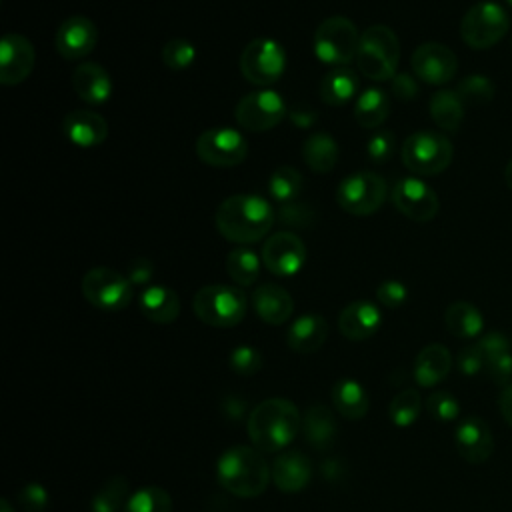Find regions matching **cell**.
Masks as SVG:
<instances>
[{"instance_id": "cell-1", "label": "cell", "mask_w": 512, "mask_h": 512, "mask_svg": "<svg viewBox=\"0 0 512 512\" xmlns=\"http://www.w3.org/2000/svg\"><path fill=\"white\" fill-rule=\"evenodd\" d=\"M214 222L226 240L252 244L270 232L274 224V210L262 196L234 194L220 202Z\"/></svg>"}, {"instance_id": "cell-2", "label": "cell", "mask_w": 512, "mask_h": 512, "mask_svg": "<svg viewBox=\"0 0 512 512\" xmlns=\"http://www.w3.org/2000/svg\"><path fill=\"white\" fill-rule=\"evenodd\" d=\"M246 428L254 448L278 452L302 430V414L288 398H266L248 414Z\"/></svg>"}, {"instance_id": "cell-3", "label": "cell", "mask_w": 512, "mask_h": 512, "mask_svg": "<svg viewBox=\"0 0 512 512\" xmlns=\"http://www.w3.org/2000/svg\"><path fill=\"white\" fill-rule=\"evenodd\" d=\"M272 470L258 448L232 446L216 462V478L224 490L240 498H256L270 484Z\"/></svg>"}, {"instance_id": "cell-4", "label": "cell", "mask_w": 512, "mask_h": 512, "mask_svg": "<svg viewBox=\"0 0 512 512\" xmlns=\"http://www.w3.org/2000/svg\"><path fill=\"white\" fill-rule=\"evenodd\" d=\"M398 62L400 42L392 28L386 24H374L360 34L356 66L366 78L376 82L392 80L398 72Z\"/></svg>"}, {"instance_id": "cell-5", "label": "cell", "mask_w": 512, "mask_h": 512, "mask_svg": "<svg viewBox=\"0 0 512 512\" xmlns=\"http://www.w3.org/2000/svg\"><path fill=\"white\" fill-rule=\"evenodd\" d=\"M196 316L214 328H232L240 324L246 316V294L228 284H208L202 286L192 300Z\"/></svg>"}, {"instance_id": "cell-6", "label": "cell", "mask_w": 512, "mask_h": 512, "mask_svg": "<svg viewBox=\"0 0 512 512\" xmlns=\"http://www.w3.org/2000/svg\"><path fill=\"white\" fill-rule=\"evenodd\" d=\"M314 56L330 66H344L356 60L360 34L356 24L346 16H330L318 24L312 40Z\"/></svg>"}, {"instance_id": "cell-7", "label": "cell", "mask_w": 512, "mask_h": 512, "mask_svg": "<svg viewBox=\"0 0 512 512\" xmlns=\"http://www.w3.org/2000/svg\"><path fill=\"white\" fill-rule=\"evenodd\" d=\"M404 166L418 176H436L444 172L454 156L452 142L440 132H414L402 144Z\"/></svg>"}, {"instance_id": "cell-8", "label": "cell", "mask_w": 512, "mask_h": 512, "mask_svg": "<svg viewBox=\"0 0 512 512\" xmlns=\"http://www.w3.org/2000/svg\"><path fill=\"white\" fill-rule=\"evenodd\" d=\"M386 200V180L372 172L360 170L340 180L336 188L338 206L352 216L374 214Z\"/></svg>"}, {"instance_id": "cell-9", "label": "cell", "mask_w": 512, "mask_h": 512, "mask_svg": "<svg viewBox=\"0 0 512 512\" xmlns=\"http://www.w3.org/2000/svg\"><path fill=\"white\" fill-rule=\"evenodd\" d=\"M286 70V50L274 38H254L240 54V72L254 86H272Z\"/></svg>"}, {"instance_id": "cell-10", "label": "cell", "mask_w": 512, "mask_h": 512, "mask_svg": "<svg viewBox=\"0 0 512 512\" xmlns=\"http://www.w3.org/2000/svg\"><path fill=\"white\" fill-rule=\"evenodd\" d=\"M84 298L98 310L120 312L132 302V282L128 276L108 266H96L82 278Z\"/></svg>"}, {"instance_id": "cell-11", "label": "cell", "mask_w": 512, "mask_h": 512, "mask_svg": "<svg viewBox=\"0 0 512 512\" xmlns=\"http://www.w3.org/2000/svg\"><path fill=\"white\" fill-rule=\"evenodd\" d=\"M508 22V14L498 2H478L464 14L460 22V36L466 46L484 50L504 38Z\"/></svg>"}, {"instance_id": "cell-12", "label": "cell", "mask_w": 512, "mask_h": 512, "mask_svg": "<svg viewBox=\"0 0 512 512\" xmlns=\"http://www.w3.org/2000/svg\"><path fill=\"white\" fill-rule=\"evenodd\" d=\"M288 114L284 98L272 88H260L244 98L234 108L236 122L250 132H266L278 126Z\"/></svg>"}, {"instance_id": "cell-13", "label": "cell", "mask_w": 512, "mask_h": 512, "mask_svg": "<svg viewBox=\"0 0 512 512\" xmlns=\"http://www.w3.org/2000/svg\"><path fill=\"white\" fill-rule=\"evenodd\" d=\"M196 154L204 164L230 168L248 156V142L236 128H210L196 140Z\"/></svg>"}, {"instance_id": "cell-14", "label": "cell", "mask_w": 512, "mask_h": 512, "mask_svg": "<svg viewBox=\"0 0 512 512\" xmlns=\"http://www.w3.org/2000/svg\"><path fill=\"white\" fill-rule=\"evenodd\" d=\"M392 202L398 212L414 222H428L440 210V200L436 192L420 178L408 176L394 184Z\"/></svg>"}, {"instance_id": "cell-15", "label": "cell", "mask_w": 512, "mask_h": 512, "mask_svg": "<svg viewBox=\"0 0 512 512\" xmlns=\"http://www.w3.org/2000/svg\"><path fill=\"white\" fill-rule=\"evenodd\" d=\"M410 66L414 76L422 82L442 86L456 76L458 60L456 54L446 44L424 42L412 52Z\"/></svg>"}, {"instance_id": "cell-16", "label": "cell", "mask_w": 512, "mask_h": 512, "mask_svg": "<svg viewBox=\"0 0 512 512\" xmlns=\"http://www.w3.org/2000/svg\"><path fill=\"white\" fill-rule=\"evenodd\" d=\"M262 264L276 276H294L306 262V246L294 232H276L262 246Z\"/></svg>"}, {"instance_id": "cell-17", "label": "cell", "mask_w": 512, "mask_h": 512, "mask_svg": "<svg viewBox=\"0 0 512 512\" xmlns=\"http://www.w3.org/2000/svg\"><path fill=\"white\" fill-rule=\"evenodd\" d=\"M32 42L16 32L4 34L0 40V82L14 86L24 82L34 68Z\"/></svg>"}, {"instance_id": "cell-18", "label": "cell", "mask_w": 512, "mask_h": 512, "mask_svg": "<svg viewBox=\"0 0 512 512\" xmlns=\"http://www.w3.org/2000/svg\"><path fill=\"white\" fill-rule=\"evenodd\" d=\"M454 444L458 454L468 464H482L494 452V436L490 426L480 416H464L454 430Z\"/></svg>"}, {"instance_id": "cell-19", "label": "cell", "mask_w": 512, "mask_h": 512, "mask_svg": "<svg viewBox=\"0 0 512 512\" xmlns=\"http://www.w3.org/2000/svg\"><path fill=\"white\" fill-rule=\"evenodd\" d=\"M98 42V28L86 16H70L56 30V50L66 60L88 56Z\"/></svg>"}, {"instance_id": "cell-20", "label": "cell", "mask_w": 512, "mask_h": 512, "mask_svg": "<svg viewBox=\"0 0 512 512\" xmlns=\"http://www.w3.org/2000/svg\"><path fill=\"white\" fill-rule=\"evenodd\" d=\"M382 326V312L370 300L350 302L338 316V330L344 338L360 342L372 338Z\"/></svg>"}, {"instance_id": "cell-21", "label": "cell", "mask_w": 512, "mask_h": 512, "mask_svg": "<svg viewBox=\"0 0 512 512\" xmlns=\"http://www.w3.org/2000/svg\"><path fill=\"white\" fill-rule=\"evenodd\" d=\"M62 132L74 146L94 148L106 140L108 124L92 110H72L62 120Z\"/></svg>"}, {"instance_id": "cell-22", "label": "cell", "mask_w": 512, "mask_h": 512, "mask_svg": "<svg viewBox=\"0 0 512 512\" xmlns=\"http://www.w3.org/2000/svg\"><path fill=\"white\" fill-rule=\"evenodd\" d=\"M272 480L282 492H300L312 480V462L300 450L282 452L272 464Z\"/></svg>"}, {"instance_id": "cell-23", "label": "cell", "mask_w": 512, "mask_h": 512, "mask_svg": "<svg viewBox=\"0 0 512 512\" xmlns=\"http://www.w3.org/2000/svg\"><path fill=\"white\" fill-rule=\"evenodd\" d=\"M252 306L260 320L274 326L284 324L294 312V300L290 292L272 282L256 286V290L252 292Z\"/></svg>"}, {"instance_id": "cell-24", "label": "cell", "mask_w": 512, "mask_h": 512, "mask_svg": "<svg viewBox=\"0 0 512 512\" xmlns=\"http://www.w3.org/2000/svg\"><path fill=\"white\" fill-rule=\"evenodd\" d=\"M328 338V322L322 314L306 312L298 316L286 330V344L298 354H312Z\"/></svg>"}, {"instance_id": "cell-25", "label": "cell", "mask_w": 512, "mask_h": 512, "mask_svg": "<svg viewBox=\"0 0 512 512\" xmlns=\"http://www.w3.org/2000/svg\"><path fill=\"white\" fill-rule=\"evenodd\" d=\"M74 92L86 104H106L112 96V78L96 62H82L72 74Z\"/></svg>"}, {"instance_id": "cell-26", "label": "cell", "mask_w": 512, "mask_h": 512, "mask_svg": "<svg viewBox=\"0 0 512 512\" xmlns=\"http://www.w3.org/2000/svg\"><path fill=\"white\" fill-rule=\"evenodd\" d=\"M140 304V312L156 324H170L178 318L180 314V298L178 294L162 284H152L146 286L140 292L138 298Z\"/></svg>"}, {"instance_id": "cell-27", "label": "cell", "mask_w": 512, "mask_h": 512, "mask_svg": "<svg viewBox=\"0 0 512 512\" xmlns=\"http://www.w3.org/2000/svg\"><path fill=\"white\" fill-rule=\"evenodd\" d=\"M452 368V354L444 344H428L424 346L414 360V380L424 386H436L442 382Z\"/></svg>"}, {"instance_id": "cell-28", "label": "cell", "mask_w": 512, "mask_h": 512, "mask_svg": "<svg viewBox=\"0 0 512 512\" xmlns=\"http://www.w3.org/2000/svg\"><path fill=\"white\" fill-rule=\"evenodd\" d=\"M302 430L306 442L314 450H330L338 434L334 412L324 404H312L302 416Z\"/></svg>"}, {"instance_id": "cell-29", "label": "cell", "mask_w": 512, "mask_h": 512, "mask_svg": "<svg viewBox=\"0 0 512 512\" xmlns=\"http://www.w3.org/2000/svg\"><path fill=\"white\" fill-rule=\"evenodd\" d=\"M360 88V80L356 72L344 66H336L328 70L320 80V100L328 106H344L348 104Z\"/></svg>"}, {"instance_id": "cell-30", "label": "cell", "mask_w": 512, "mask_h": 512, "mask_svg": "<svg viewBox=\"0 0 512 512\" xmlns=\"http://www.w3.org/2000/svg\"><path fill=\"white\" fill-rule=\"evenodd\" d=\"M332 404L338 410L340 416L350 418V420H360L364 418V414L370 408V398L366 388L352 378H342L338 382H334L332 390Z\"/></svg>"}, {"instance_id": "cell-31", "label": "cell", "mask_w": 512, "mask_h": 512, "mask_svg": "<svg viewBox=\"0 0 512 512\" xmlns=\"http://www.w3.org/2000/svg\"><path fill=\"white\" fill-rule=\"evenodd\" d=\"M302 160L312 172H332L338 162V142L328 132H314L302 142Z\"/></svg>"}, {"instance_id": "cell-32", "label": "cell", "mask_w": 512, "mask_h": 512, "mask_svg": "<svg viewBox=\"0 0 512 512\" xmlns=\"http://www.w3.org/2000/svg\"><path fill=\"white\" fill-rule=\"evenodd\" d=\"M444 324L452 336L476 338L484 330V318L480 310L464 300L452 302L444 312Z\"/></svg>"}, {"instance_id": "cell-33", "label": "cell", "mask_w": 512, "mask_h": 512, "mask_svg": "<svg viewBox=\"0 0 512 512\" xmlns=\"http://www.w3.org/2000/svg\"><path fill=\"white\" fill-rule=\"evenodd\" d=\"M388 114H390V98L382 88L370 86L362 90V94L356 98L354 120L362 128L380 126L388 118Z\"/></svg>"}, {"instance_id": "cell-34", "label": "cell", "mask_w": 512, "mask_h": 512, "mask_svg": "<svg viewBox=\"0 0 512 512\" xmlns=\"http://www.w3.org/2000/svg\"><path fill=\"white\" fill-rule=\"evenodd\" d=\"M430 116L446 132H456L464 120V102L456 90L440 88L430 98Z\"/></svg>"}, {"instance_id": "cell-35", "label": "cell", "mask_w": 512, "mask_h": 512, "mask_svg": "<svg viewBox=\"0 0 512 512\" xmlns=\"http://www.w3.org/2000/svg\"><path fill=\"white\" fill-rule=\"evenodd\" d=\"M262 256H258L252 248L238 246L226 256V272L238 286H250L260 276Z\"/></svg>"}, {"instance_id": "cell-36", "label": "cell", "mask_w": 512, "mask_h": 512, "mask_svg": "<svg viewBox=\"0 0 512 512\" xmlns=\"http://www.w3.org/2000/svg\"><path fill=\"white\" fill-rule=\"evenodd\" d=\"M128 480L124 476L108 478L90 500L92 512H120L128 502Z\"/></svg>"}, {"instance_id": "cell-37", "label": "cell", "mask_w": 512, "mask_h": 512, "mask_svg": "<svg viewBox=\"0 0 512 512\" xmlns=\"http://www.w3.org/2000/svg\"><path fill=\"white\" fill-rule=\"evenodd\" d=\"M302 174L294 168V166H278L268 180V192L270 196L280 202V204H288L298 200V194L302 190Z\"/></svg>"}, {"instance_id": "cell-38", "label": "cell", "mask_w": 512, "mask_h": 512, "mask_svg": "<svg viewBox=\"0 0 512 512\" xmlns=\"http://www.w3.org/2000/svg\"><path fill=\"white\" fill-rule=\"evenodd\" d=\"M422 410V398L418 394V390L414 388H404L400 390L392 400H390V408H388V416L392 420L394 426L398 428H406L412 426Z\"/></svg>"}, {"instance_id": "cell-39", "label": "cell", "mask_w": 512, "mask_h": 512, "mask_svg": "<svg viewBox=\"0 0 512 512\" xmlns=\"http://www.w3.org/2000/svg\"><path fill=\"white\" fill-rule=\"evenodd\" d=\"M124 512H172V498L160 486H144L130 494Z\"/></svg>"}, {"instance_id": "cell-40", "label": "cell", "mask_w": 512, "mask_h": 512, "mask_svg": "<svg viewBox=\"0 0 512 512\" xmlns=\"http://www.w3.org/2000/svg\"><path fill=\"white\" fill-rule=\"evenodd\" d=\"M456 92L464 104L482 106L494 98V84H492V80H488L482 74H472V76H466L464 80H460Z\"/></svg>"}, {"instance_id": "cell-41", "label": "cell", "mask_w": 512, "mask_h": 512, "mask_svg": "<svg viewBox=\"0 0 512 512\" xmlns=\"http://www.w3.org/2000/svg\"><path fill=\"white\" fill-rule=\"evenodd\" d=\"M194 58H196V48L186 38H170L162 46V62L174 72H182L188 66H192Z\"/></svg>"}, {"instance_id": "cell-42", "label": "cell", "mask_w": 512, "mask_h": 512, "mask_svg": "<svg viewBox=\"0 0 512 512\" xmlns=\"http://www.w3.org/2000/svg\"><path fill=\"white\" fill-rule=\"evenodd\" d=\"M228 364L240 376H254L256 372H260L264 360H262L260 350H256L254 346L240 344V346L232 348V352L228 356Z\"/></svg>"}, {"instance_id": "cell-43", "label": "cell", "mask_w": 512, "mask_h": 512, "mask_svg": "<svg viewBox=\"0 0 512 512\" xmlns=\"http://www.w3.org/2000/svg\"><path fill=\"white\" fill-rule=\"evenodd\" d=\"M426 410L434 420L452 422L460 414L458 398L446 390H436L426 398Z\"/></svg>"}, {"instance_id": "cell-44", "label": "cell", "mask_w": 512, "mask_h": 512, "mask_svg": "<svg viewBox=\"0 0 512 512\" xmlns=\"http://www.w3.org/2000/svg\"><path fill=\"white\" fill-rule=\"evenodd\" d=\"M394 148H396V138L390 130H380L372 134L366 142V154L372 164H382L390 160V156L394 154Z\"/></svg>"}, {"instance_id": "cell-45", "label": "cell", "mask_w": 512, "mask_h": 512, "mask_svg": "<svg viewBox=\"0 0 512 512\" xmlns=\"http://www.w3.org/2000/svg\"><path fill=\"white\" fill-rule=\"evenodd\" d=\"M48 502V490L38 482H30L18 492V504L24 512H44L48 508Z\"/></svg>"}, {"instance_id": "cell-46", "label": "cell", "mask_w": 512, "mask_h": 512, "mask_svg": "<svg viewBox=\"0 0 512 512\" xmlns=\"http://www.w3.org/2000/svg\"><path fill=\"white\" fill-rule=\"evenodd\" d=\"M376 298L386 308H400L408 300V288L400 280H384L376 288Z\"/></svg>"}, {"instance_id": "cell-47", "label": "cell", "mask_w": 512, "mask_h": 512, "mask_svg": "<svg viewBox=\"0 0 512 512\" xmlns=\"http://www.w3.org/2000/svg\"><path fill=\"white\" fill-rule=\"evenodd\" d=\"M484 370L488 372L492 382H496L498 386L504 388L506 384H510L512 382V350L486 358Z\"/></svg>"}, {"instance_id": "cell-48", "label": "cell", "mask_w": 512, "mask_h": 512, "mask_svg": "<svg viewBox=\"0 0 512 512\" xmlns=\"http://www.w3.org/2000/svg\"><path fill=\"white\" fill-rule=\"evenodd\" d=\"M312 210L308 204H302V202H288V204H282L280 210H278V220L282 224H288V226H294V228H302V226H308L312 222Z\"/></svg>"}, {"instance_id": "cell-49", "label": "cell", "mask_w": 512, "mask_h": 512, "mask_svg": "<svg viewBox=\"0 0 512 512\" xmlns=\"http://www.w3.org/2000/svg\"><path fill=\"white\" fill-rule=\"evenodd\" d=\"M456 364L464 376H476L480 370H484L486 362H484V354H482L478 342L464 346L456 356Z\"/></svg>"}, {"instance_id": "cell-50", "label": "cell", "mask_w": 512, "mask_h": 512, "mask_svg": "<svg viewBox=\"0 0 512 512\" xmlns=\"http://www.w3.org/2000/svg\"><path fill=\"white\" fill-rule=\"evenodd\" d=\"M478 346H480V350L484 354V362H486V358L502 354V352H508L512 348L508 336L502 334V332H488V334H484L478 340Z\"/></svg>"}, {"instance_id": "cell-51", "label": "cell", "mask_w": 512, "mask_h": 512, "mask_svg": "<svg viewBox=\"0 0 512 512\" xmlns=\"http://www.w3.org/2000/svg\"><path fill=\"white\" fill-rule=\"evenodd\" d=\"M126 276L128 280L134 284V286H144L152 280L154 276V264L148 260V258H134L130 260L128 264V270H126Z\"/></svg>"}, {"instance_id": "cell-52", "label": "cell", "mask_w": 512, "mask_h": 512, "mask_svg": "<svg viewBox=\"0 0 512 512\" xmlns=\"http://www.w3.org/2000/svg\"><path fill=\"white\" fill-rule=\"evenodd\" d=\"M392 92L400 100H412L418 94V82L408 72H396L392 78Z\"/></svg>"}, {"instance_id": "cell-53", "label": "cell", "mask_w": 512, "mask_h": 512, "mask_svg": "<svg viewBox=\"0 0 512 512\" xmlns=\"http://www.w3.org/2000/svg\"><path fill=\"white\" fill-rule=\"evenodd\" d=\"M288 116H290V120L296 124V126H300V128H308V126H312L314 124V120H316V114L310 110V108H302V106H294V108H290L288 110Z\"/></svg>"}, {"instance_id": "cell-54", "label": "cell", "mask_w": 512, "mask_h": 512, "mask_svg": "<svg viewBox=\"0 0 512 512\" xmlns=\"http://www.w3.org/2000/svg\"><path fill=\"white\" fill-rule=\"evenodd\" d=\"M498 408H500L502 418L512 426V382H510V384H506V386L500 390V396H498Z\"/></svg>"}, {"instance_id": "cell-55", "label": "cell", "mask_w": 512, "mask_h": 512, "mask_svg": "<svg viewBox=\"0 0 512 512\" xmlns=\"http://www.w3.org/2000/svg\"><path fill=\"white\" fill-rule=\"evenodd\" d=\"M224 412L230 416V418H242L244 414V400L242 398H226L224 400Z\"/></svg>"}, {"instance_id": "cell-56", "label": "cell", "mask_w": 512, "mask_h": 512, "mask_svg": "<svg viewBox=\"0 0 512 512\" xmlns=\"http://www.w3.org/2000/svg\"><path fill=\"white\" fill-rule=\"evenodd\" d=\"M504 180H506V186L512 190V160L504 168Z\"/></svg>"}, {"instance_id": "cell-57", "label": "cell", "mask_w": 512, "mask_h": 512, "mask_svg": "<svg viewBox=\"0 0 512 512\" xmlns=\"http://www.w3.org/2000/svg\"><path fill=\"white\" fill-rule=\"evenodd\" d=\"M0 512H14V510H12V506H10V502H8L6 498H2V500H0Z\"/></svg>"}, {"instance_id": "cell-58", "label": "cell", "mask_w": 512, "mask_h": 512, "mask_svg": "<svg viewBox=\"0 0 512 512\" xmlns=\"http://www.w3.org/2000/svg\"><path fill=\"white\" fill-rule=\"evenodd\" d=\"M506 4H508V6H510V8H512V0H506Z\"/></svg>"}]
</instances>
